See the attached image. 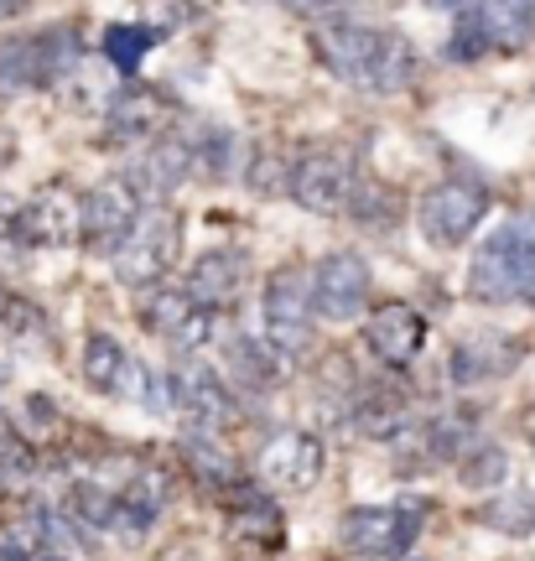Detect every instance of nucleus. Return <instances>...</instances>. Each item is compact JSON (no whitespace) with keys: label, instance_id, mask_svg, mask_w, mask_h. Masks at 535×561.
Listing matches in <instances>:
<instances>
[{"label":"nucleus","instance_id":"nucleus-9","mask_svg":"<svg viewBox=\"0 0 535 561\" xmlns=\"http://www.w3.org/2000/svg\"><path fill=\"white\" fill-rule=\"evenodd\" d=\"M167 401L187 416V432H198V437H218V432H224V421L235 416V396H229V385L218 380L214 369L198 364V359H182L178 369L167 375Z\"/></svg>","mask_w":535,"mask_h":561},{"label":"nucleus","instance_id":"nucleus-23","mask_svg":"<svg viewBox=\"0 0 535 561\" xmlns=\"http://www.w3.org/2000/svg\"><path fill=\"white\" fill-rule=\"evenodd\" d=\"M229 530H235V541H250L260 551H271V546H281V510L260 489H235Z\"/></svg>","mask_w":535,"mask_h":561},{"label":"nucleus","instance_id":"nucleus-28","mask_svg":"<svg viewBox=\"0 0 535 561\" xmlns=\"http://www.w3.org/2000/svg\"><path fill=\"white\" fill-rule=\"evenodd\" d=\"M68 520H79L83 530H110L115 525V489L100 479H79L68 489Z\"/></svg>","mask_w":535,"mask_h":561},{"label":"nucleus","instance_id":"nucleus-2","mask_svg":"<svg viewBox=\"0 0 535 561\" xmlns=\"http://www.w3.org/2000/svg\"><path fill=\"white\" fill-rule=\"evenodd\" d=\"M525 42H535V0H463L447 53L453 62H474L483 53H515Z\"/></svg>","mask_w":535,"mask_h":561},{"label":"nucleus","instance_id":"nucleus-40","mask_svg":"<svg viewBox=\"0 0 535 561\" xmlns=\"http://www.w3.org/2000/svg\"><path fill=\"white\" fill-rule=\"evenodd\" d=\"M11 157H16V140L0 130V172H5V161H11Z\"/></svg>","mask_w":535,"mask_h":561},{"label":"nucleus","instance_id":"nucleus-37","mask_svg":"<svg viewBox=\"0 0 535 561\" xmlns=\"http://www.w3.org/2000/svg\"><path fill=\"white\" fill-rule=\"evenodd\" d=\"M286 11H297V16H322V11H333L338 0H281Z\"/></svg>","mask_w":535,"mask_h":561},{"label":"nucleus","instance_id":"nucleus-31","mask_svg":"<svg viewBox=\"0 0 535 561\" xmlns=\"http://www.w3.org/2000/svg\"><path fill=\"white\" fill-rule=\"evenodd\" d=\"M42 551V515L21 510L11 520H0V561H37Z\"/></svg>","mask_w":535,"mask_h":561},{"label":"nucleus","instance_id":"nucleus-7","mask_svg":"<svg viewBox=\"0 0 535 561\" xmlns=\"http://www.w3.org/2000/svg\"><path fill=\"white\" fill-rule=\"evenodd\" d=\"M483 214H489V187L474 178H447V182H432V187L421 193L417 229L436 250H457V244L483 224Z\"/></svg>","mask_w":535,"mask_h":561},{"label":"nucleus","instance_id":"nucleus-38","mask_svg":"<svg viewBox=\"0 0 535 561\" xmlns=\"http://www.w3.org/2000/svg\"><path fill=\"white\" fill-rule=\"evenodd\" d=\"M11 312H16V297L0 286V328H11Z\"/></svg>","mask_w":535,"mask_h":561},{"label":"nucleus","instance_id":"nucleus-24","mask_svg":"<svg viewBox=\"0 0 535 561\" xmlns=\"http://www.w3.org/2000/svg\"><path fill=\"white\" fill-rule=\"evenodd\" d=\"M457 479H463V489H499V483L510 479V453L499 447V442H474V447H463L457 453Z\"/></svg>","mask_w":535,"mask_h":561},{"label":"nucleus","instance_id":"nucleus-20","mask_svg":"<svg viewBox=\"0 0 535 561\" xmlns=\"http://www.w3.org/2000/svg\"><path fill=\"white\" fill-rule=\"evenodd\" d=\"M354 432L369 442H390V437H406V426H411V396L400 390V385L379 380V385H364L354 396Z\"/></svg>","mask_w":535,"mask_h":561},{"label":"nucleus","instance_id":"nucleus-32","mask_svg":"<svg viewBox=\"0 0 535 561\" xmlns=\"http://www.w3.org/2000/svg\"><path fill=\"white\" fill-rule=\"evenodd\" d=\"M187 462H193V473L203 483H235V458L218 447V437H198V432H187Z\"/></svg>","mask_w":535,"mask_h":561},{"label":"nucleus","instance_id":"nucleus-11","mask_svg":"<svg viewBox=\"0 0 535 561\" xmlns=\"http://www.w3.org/2000/svg\"><path fill=\"white\" fill-rule=\"evenodd\" d=\"M136 214H140V198L125 178L94 182L79 198V240L89 244L94 255H110V250L125 240V229L136 224Z\"/></svg>","mask_w":535,"mask_h":561},{"label":"nucleus","instance_id":"nucleus-12","mask_svg":"<svg viewBox=\"0 0 535 561\" xmlns=\"http://www.w3.org/2000/svg\"><path fill=\"white\" fill-rule=\"evenodd\" d=\"M255 473L265 489L307 494L322 479V437H312V432H281V437H271L260 447Z\"/></svg>","mask_w":535,"mask_h":561},{"label":"nucleus","instance_id":"nucleus-21","mask_svg":"<svg viewBox=\"0 0 535 561\" xmlns=\"http://www.w3.org/2000/svg\"><path fill=\"white\" fill-rule=\"evenodd\" d=\"M161 510H167V473L161 468H136L115 489V525L130 530V536L151 530L161 520Z\"/></svg>","mask_w":535,"mask_h":561},{"label":"nucleus","instance_id":"nucleus-6","mask_svg":"<svg viewBox=\"0 0 535 561\" xmlns=\"http://www.w3.org/2000/svg\"><path fill=\"white\" fill-rule=\"evenodd\" d=\"M79 62V26H47L32 37L0 42V89H47Z\"/></svg>","mask_w":535,"mask_h":561},{"label":"nucleus","instance_id":"nucleus-39","mask_svg":"<svg viewBox=\"0 0 535 561\" xmlns=\"http://www.w3.org/2000/svg\"><path fill=\"white\" fill-rule=\"evenodd\" d=\"M26 11V0H0V21H16Z\"/></svg>","mask_w":535,"mask_h":561},{"label":"nucleus","instance_id":"nucleus-4","mask_svg":"<svg viewBox=\"0 0 535 561\" xmlns=\"http://www.w3.org/2000/svg\"><path fill=\"white\" fill-rule=\"evenodd\" d=\"M182 250V224L178 214L167 208V203H151V208H140L136 224L125 229V240L110 250V261H115V276L125 286H151L172 271Z\"/></svg>","mask_w":535,"mask_h":561},{"label":"nucleus","instance_id":"nucleus-15","mask_svg":"<svg viewBox=\"0 0 535 561\" xmlns=\"http://www.w3.org/2000/svg\"><path fill=\"white\" fill-rule=\"evenodd\" d=\"M364 301H369V265L354 250L328 255L312 276V312L328 322H354L364 312Z\"/></svg>","mask_w":535,"mask_h":561},{"label":"nucleus","instance_id":"nucleus-19","mask_svg":"<svg viewBox=\"0 0 535 561\" xmlns=\"http://www.w3.org/2000/svg\"><path fill=\"white\" fill-rule=\"evenodd\" d=\"M525 359V343L515 333H474L453 348V380L457 385H489L515 375Z\"/></svg>","mask_w":535,"mask_h":561},{"label":"nucleus","instance_id":"nucleus-3","mask_svg":"<svg viewBox=\"0 0 535 561\" xmlns=\"http://www.w3.org/2000/svg\"><path fill=\"white\" fill-rule=\"evenodd\" d=\"M312 276L301 265H281L265 280V348L281 364H301L312 354Z\"/></svg>","mask_w":535,"mask_h":561},{"label":"nucleus","instance_id":"nucleus-42","mask_svg":"<svg viewBox=\"0 0 535 561\" xmlns=\"http://www.w3.org/2000/svg\"><path fill=\"white\" fill-rule=\"evenodd\" d=\"M37 561H68V557H58V551H53V557H37Z\"/></svg>","mask_w":535,"mask_h":561},{"label":"nucleus","instance_id":"nucleus-1","mask_svg":"<svg viewBox=\"0 0 535 561\" xmlns=\"http://www.w3.org/2000/svg\"><path fill=\"white\" fill-rule=\"evenodd\" d=\"M318 58L333 68L343 83H354L364 94H400L417 79V53L400 32L385 26H358V21H338V26H318Z\"/></svg>","mask_w":535,"mask_h":561},{"label":"nucleus","instance_id":"nucleus-10","mask_svg":"<svg viewBox=\"0 0 535 561\" xmlns=\"http://www.w3.org/2000/svg\"><path fill=\"white\" fill-rule=\"evenodd\" d=\"M140 328L167 343H178V348H198V343L214 339V312H208L187 286H161V280H151V286H146V301H140Z\"/></svg>","mask_w":535,"mask_h":561},{"label":"nucleus","instance_id":"nucleus-27","mask_svg":"<svg viewBox=\"0 0 535 561\" xmlns=\"http://www.w3.org/2000/svg\"><path fill=\"white\" fill-rule=\"evenodd\" d=\"M187 151H193V172H203L208 182L235 178V161H239V140L229 130L208 125L203 136H187Z\"/></svg>","mask_w":535,"mask_h":561},{"label":"nucleus","instance_id":"nucleus-30","mask_svg":"<svg viewBox=\"0 0 535 561\" xmlns=\"http://www.w3.org/2000/svg\"><path fill=\"white\" fill-rule=\"evenodd\" d=\"M151 42H157L151 26H125V21H119V26L104 32V62H115L119 73H136L140 58L151 53Z\"/></svg>","mask_w":535,"mask_h":561},{"label":"nucleus","instance_id":"nucleus-35","mask_svg":"<svg viewBox=\"0 0 535 561\" xmlns=\"http://www.w3.org/2000/svg\"><path fill=\"white\" fill-rule=\"evenodd\" d=\"M0 473L5 479H32V447H26V437L0 432Z\"/></svg>","mask_w":535,"mask_h":561},{"label":"nucleus","instance_id":"nucleus-26","mask_svg":"<svg viewBox=\"0 0 535 561\" xmlns=\"http://www.w3.org/2000/svg\"><path fill=\"white\" fill-rule=\"evenodd\" d=\"M224 354H229V380H235L239 390H250V396L271 390V369H276V354H271V348H260V343L235 333V339L224 343Z\"/></svg>","mask_w":535,"mask_h":561},{"label":"nucleus","instance_id":"nucleus-18","mask_svg":"<svg viewBox=\"0 0 535 561\" xmlns=\"http://www.w3.org/2000/svg\"><path fill=\"white\" fill-rule=\"evenodd\" d=\"M110 115V136L115 140H151V136H167L172 121H178V104L167 100L161 89H119L115 100L104 104Z\"/></svg>","mask_w":535,"mask_h":561},{"label":"nucleus","instance_id":"nucleus-34","mask_svg":"<svg viewBox=\"0 0 535 561\" xmlns=\"http://www.w3.org/2000/svg\"><path fill=\"white\" fill-rule=\"evenodd\" d=\"M286 182H292V167H286V157H260L255 167H250V187H255L260 198L286 193Z\"/></svg>","mask_w":535,"mask_h":561},{"label":"nucleus","instance_id":"nucleus-5","mask_svg":"<svg viewBox=\"0 0 535 561\" xmlns=\"http://www.w3.org/2000/svg\"><path fill=\"white\" fill-rule=\"evenodd\" d=\"M421 520H426V500L358 504L343 515V546L364 561H400L417 546Z\"/></svg>","mask_w":535,"mask_h":561},{"label":"nucleus","instance_id":"nucleus-33","mask_svg":"<svg viewBox=\"0 0 535 561\" xmlns=\"http://www.w3.org/2000/svg\"><path fill=\"white\" fill-rule=\"evenodd\" d=\"M115 390H125V396H130L136 405H146V411H167V390H161V380L136 359H125V375H119Z\"/></svg>","mask_w":535,"mask_h":561},{"label":"nucleus","instance_id":"nucleus-25","mask_svg":"<svg viewBox=\"0 0 535 561\" xmlns=\"http://www.w3.org/2000/svg\"><path fill=\"white\" fill-rule=\"evenodd\" d=\"M478 520L489 525V530H499V536L525 541V536H535V494L531 489H510V494H499V500L483 504Z\"/></svg>","mask_w":535,"mask_h":561},{"label":"nucleus","instance_id":"nucleus-16","mask_svg":"<svg viewBox=\"0 0 535 561\" xmlns=\"http://www.w3.org/2000/svg\"><path fill=\"white\" fill-rule=\"evenodd\" d=\"M16 240L42 244V250H62L79 244V198L68 187H42L16 208Z\"/></svg>","mask_w":535,"mask_h":561},{"label":"nucleus","instance_id":"nucleus-22","mask_svg":"<svg viewBox=\"0 0 535 561\" xmlns=\"http://www.w3.org/2000/svg\"><path fill=\"white\" fill-rule=\"evenodd\" d=\"M244 255L239 250H203L198 261H193V280H187V291L208 307V312H224L229 301L244 291Z\"/></svg>","mask_w":535,"mask_h":561},{"label":"nucleus","instance_id":"nucleus-36","mask_svg":"<svg viewBox=\"0 0 535 561\" xmlns=\"http://www.w3.org/2000/svg\"><path fill=\"white\" fill-rule=\"evenodd\" d=\"M16 198H0V240H16Z\"/></svg>","mask_w":535,"mask_h":561},{"label":"nucleus","instance_id":"nucleus-29","mask_svg":"<svg viewBox=\"0 0 535 561\" xmlns=\"http://www.w3.org/2000/svg\"><path fill=\"white\" fill-rule=\"evenodd\" d=\"M119 375H125V348H119L115 333H89L83 343V380L94 385V390H115Z\"/></svg>","mask_w":535,"mask_h":561},{"label":"nucleus","instance_id":"nucleus-17","mask_svg":"<svg viewBox=\"0 0 535 561\" xmlns=\"http://www.w3.org/2000/svg\"><path fill=\"white\" fill-rule=\"evenodd\" d=\"M421 343H426V322L406 301H385V307H375L364 318V348L379 364H390V369H406L421 354Z\"/></svg>","mask_w":535,"mask_h":561},{"label":"nucleus","instance_id":"nucleus-13","mask_svg":"<svg viewBox=\"0 0 535 561\" xmlns=\"http://www.w3.org/2000/svg\"><path fill=\"white\" fill-rule=\"evenodd\" d=\"M286 193L307 208V214H343L349 198H354V167L338 151H307V157L292 167V182Z\"/></svg>","mask_w":535,"mask_h":561},{"label":"nucleus","instance_id":"nucleus-41","mask_svg":"<svg viewBox=\"0 0 535 561\" xmlns=\"http://www.w3.org/2000/svg\"><path fill=\"white\" fill-rule=\"evenodd\" d=\"M520 297H525V301L535 307V265H531V276H525V291H520Z\"/></svg>","mask_w":535,"mask_h":561},{"label":"nucleus","instance_id":"nucleus-14","mask_svg":"<svg viewBox=\"0 0 535 561\" xmlns=\"http://www.w3.org/2000/svg\"><path fill=\"white\" fill-rule=\"evenodd\" d=\"M187 178H193V151L182 136H151L125 167V182L146 203H167Z\"/></svg>","mask_w":535,"mask_h":561},{"label":"nucleus","instance_id":"nucleus-8","mask_svg":"<svg viewBox=\"0 0 535 561\" xmlns=\"http://www.w3.org/2000/svg\"><path fill=\"white\" fill-rule=\"evenodd\" d=\"M531 265H535V229L510 224V229H499L494 240L478 250L474 271H468V291L478 301H515L525 291Z\"/></svg>","mask_w":535,"mask_h":561}]
</instances>
